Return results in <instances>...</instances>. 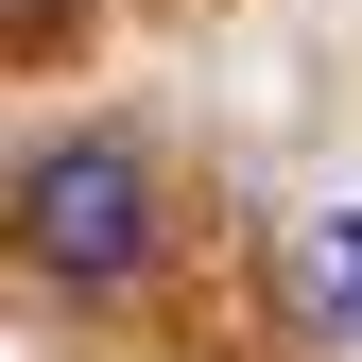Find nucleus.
Listing matches in <instances>:
<instances>
[{"mask_svg": "<svg viewBox=\"0 0 362 362\" xmlns=\"http://www.w3.org/2000/svg\"><path fill=\"white\" fill-rule=\"evenodd\" d=\"M18 242H35V276H69V293L139 276V242H156V173H139V139H52V156L18 173Z\"/></svg>", "mask_w": 362, "mask_h": 362, "instance_id": "obj_1", "label": "nucleus"}, {"mask_svg": "<svg viewBox=\"0 0 362 362\" xmlns=\"http://www.w3.org/2000/svg\"><path fill=\"white\" fill-rule=\"evenodd\" d=\"M276 310L310 345H362V207H310L293 224V259H276Z\"/></svg>", "mask_w": 362, "mask_h": 362, "instance_id": "obj_2", "label": "nucleus"}, {"mask_svg": "<svg viewBox=\"0 0 362 362\" xmlns=\"http://www.w3.org/2000/svg\"><path fill=\"white\" fill-rule=\"evenodd\" d=\"M0 18H18V35H52V0H0Z\"/></svg>", "mask_w": 362, "mask_h": 362, "instance_id": "obj_3", "label": "nucleus"}]
</instances>
